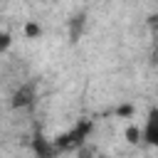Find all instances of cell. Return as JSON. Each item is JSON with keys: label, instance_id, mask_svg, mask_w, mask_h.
Here are the masks:
<instances>
[{"label": "cell", "instance_id": "1", "mask_svg": "<svg viewBox=\"0 0 158 158\" xmlns=\"http://www.w3.org/2000/svg\"><path fill=\"white\" fill-rule=\"evenodd\" d=\"M141 133H143V143L151 146V148H158V106H151L146 118H143V126H141Z\"/></svg>", "mask_w": 158, "mask_h": 158}]
</instances>
